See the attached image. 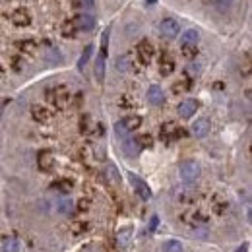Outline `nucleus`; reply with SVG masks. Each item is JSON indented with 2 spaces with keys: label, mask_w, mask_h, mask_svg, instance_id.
<instances>
[{
  "label": "nucleus",
  "mask_w": 252,
  "mask_h": 252,
  "mask_svg": "<svg viewBox=\"0 0 252 252\" xmlns=\"http://www.w3.org/2000/svg\"><path fill=\"white\" fill-rule=\"evenodd\" d=\"M181 32V28H179V22L177 20H173V18H163L161 22H159V35L161 37H165V39H175L177 35Z\"/></svg>",
  "instance_id": "nucleus-4"
},
{
  "label": "nucleus",
  "mask_w": 252,
  "mask_h": 252,
  "mask_svg": "<svg viewBox=\"0 0 252 252\" xmlns=\"http://www.w3.org/2000/svg\"><path fill=\"white\" fill-rule=\"evenodd\" d=\"M156 225H158V218H154V220H152V227H150V231H156Z\"/></svg>",
  "instance_id": "nucleus-31"
},
{
  "label": "nucleus",
  "mask_w": 252,
  "mask_h": 252,
  "mask_svg": "<svg viewBox=\"0 0 252 252\" xmlns=\"http://www.w3.org/2000/svg\"><path fill=\"white\" fill-rule=\"evenodd\" d=\"M161 74L163 76H169L173 70H175V63H173V59H169V57H163V61H161Z\"/></svg>",
  "instance_id": "nucleus-23"
},
{
  "label": "nucleus",
  "mask_w": 252,
  "mask_h": 252,
  "mask_svg": "<svg viewBox=\"0 0 252 252\" xmlns=\"http://www.w3.org/2000/svg\"><path fill=\"white\" fill-rule=\"evenodd\" d=\"M32 115H33V119H35L37 123H49V121L53 119L51 111H49L47 107H41V105H33Z\"/></svg>",
  "instance_id": "nucleus-15"
},
{
  "label": "nucleus",
  "mask_w": 252,
  "mask_h": 252,
  "mask_svg": "<svg viewBox=\"0 0 252 252\" xmlns=\"http://www.w3.org/2000/svg\"><path fill=\"white\" fill-rule=\"evenodd\" d=\"M61 32H63L64 37H76L78 35V30L74 28V24H72V20H68V22H64L63 28H61Z\"/></svg>",
  "instance_id": "nucleus-24"
},
{
  "label": "nucleus",
  "mask_w": 252,
  "mask_h": 252,
  "mask_svg": "<svg viewBox=\"0 0 252 252\" xmlns=\"http://www.w3.org/2000/svg\"><path fill=\"white\" fill-rule=\"evenodd\" d=\"M57 208H59V212H61V214L68 216V214H72V212H74V202H72V198L64 196V198H61V200H59Z\"/></svg>",
  "instance_id": "nucleus-19"
},
{
  "label": "nucleus",
  "mask_w": 252,
  "mask_h": 252,
  "mask_svg": "<svg viewBox=\"0 0 252 252\" xmlns=\"http://www.w3.org/2000/svg\"><path fill=\"white\" fill-rule=\"evenodd\" d=\"M214 8L220 10V12H227L231 6H233V0H212Z\"/></svg>",
  "instance_id": "nucleus-25"
},
{
  "label": "nucleus",
  "mask_w": 252,
  "mask_h": 252,
  "mask_svg": "<svg viewBox=\"0 0 252 252\" xmlns=\"http://www.w3.org/2000/svg\"><path fill=\"white\" fill-rule=\"evenodd\" d=\"M237 252H247V247L243 245V247H241V249H239V251H237Z\"/></svg>",
  "instance_id": "nucleus-32"
},
{
  "label": "nucleus",
  "mask_w": 252,
  "mask_h": 252,
  "mask_svg": "<svg viewBox=\"0 0 252 252\" xmlns=\"http://www.w3.org/2000/svg\"><path fill=\"white\" fill-rule=\"evenodd\" d=\"M72 6L76 8V10H80V12H92L95 8V0H72Z\"/></svg>",
  "instance_id": "nucleus-21"
},
{
  "label": "nucleus",
  "mask_w": 252,
  "mask_h": 252,
  "mask_svg": "<svg viewBox=\"0 0 252 252\" xmlns=\"http://www.w3.org/2000/svg\"><path fill=\"white\" fill-rule=\"evenodd\" d=\"M0 249H2V252H18L20 251V243H18V239H14V237H6V239L0 243Z\"/></svg>",
  "instance_id": "nucleus-18"
},
{
  "label": "nucleus",
  "mask_w": 252,
  "mask_h": 252,
  "mask_svg": "<svg viewBox=\"0 0 252 252\" xmlns=\"http://www.w3.org/2000/svg\"><path fill=\"white\" fill-rule=\"evenodd\" d=\"M140 125H142V119H140V117H136V115H130V117H125L121 123H117L115 130H117V134H119V136H123V138H125L126 134H130V132L138 130Z\"/></svg>",
  "instance_id": "nucleus-3"
},
{
  "label": "nucleus",
  "mask_w": 252,
  "mask_h": 252,
  "mask_svg": "<svg viewBox=\"0 0 252 252\" xmlns=\"http://www.w3.org/2000/svg\"><path fill=\"white\" fill-rule=\"evenodd\" d=\"M53 189L61 190V192L66 194V192H70V190H72V183H70V181H59L57 185H53Z\"/></svg>",
  "instance_id": "nucleus-27"
},
{
  "label": "nucleus",
  "mask_w": 252,
  "mask_h": 252,
  "mask_svg": "<svg viewBox=\"0 0 252 252\" xmlns=\"http://www.w3.org/2000/svg\"><path fill=\"white\" fill-rule=\"evenodd\" d=\"M92 57H94V45H88V47L84 49V53H82L80 61H78V70H80V72H84V70H86V66H88V63L92 61Z\"/></svg>",
  "instance_id": "nucleus-17"
},
{
  "label": "nucleus",
  "mask_w": 252,
  "mask_h": 252,
  "mask_svg": "<svg viewBox=\"0 0 252 252\" xmlns=\"http://www.w3.org/2000/svg\"><path fill=\"white\" fill-rule=\"evenodd\" d=\"M183 128L175 125V123H167V125L161 126V138L163 140H177V138H183Z\"/></svg>",
  "instance_id": "nucleus-11"
},
{
  "label": "nucleus",
  "mask_w": 252,
  "mask_h": 252,
  "mask_svg": "<svg viewBox=\"0 0 252 252\" xmlns=\"http://www.w3.org/2000/svg\"><path fill=\"white\" fill-rule=\"evenodd\" d=\"M105 177H107V181L111 185H119L121 183V175H119V171H117L115 165H107L105 167Z\"/></svg>",
  "instance_id": "nucleus-20"
},
{
  "label": "nucleus",
  "mask_w": 252,
  "mask_h": 252,
  "mask_svg": "<svg viewBox=\"0 0 252 252\" xmlns=\"http://www.w3.org/2000/svg\"><path fill=\"white\" fill-rule=\"evenodd\" d=\"M128 243H130V229H125V231L119 233V245L121 247H128Z\"/></svg>",
  "instance_id": "nucleus-28"
},
{
  "label": "nucleus",
  "mask_w": 252,
  "mask_h": 252,
  "mask_svg": "<svg viewBox=\"0 0 252 252\" xmlns=\"http://www.w3.org/2000/svg\"><path fill=\"white\" fill-rule=\"evenodd\" d=\"M0 115H2V109H0Z\"/></svg>",
  "instance_id": "nucleus-34"
},
{
  "label": "nucleus",
  "mask_w": 252,
  "mask_h": 252,
  "mask_svg": "<svg viewBox=\"0 0 252 252\" xmlns=\"http://www.w3.org/2000/svg\"><path fill=\"white\" fill-rule=\"evenodd\" d=\"M0 76H2V68H0Z\"/></svg>",
  "instance_id": "nucleus-33"
},
{
  "label": "nucleus",
  "mask_w": 252,
  "mask_h": 252,
  "mask_svg": "<svg viewBox=\"0 0 252 252\" xmlns=\"http://www.w3.org/2000/svg\"><path fill=\"white\" fill-rule=\"evenodd\" d=\"M198 39H200V33L196 32V30H187V32L181 35V47H183V51L196 49Z\"/></svg>",
  "instance_id": "nucleus-9"
},
{
  "label": "nucleus",
  "mask_w": 252,
  "mask_h": 252,
  "mask_svg": "<svg viewBox=\"0 0 252 252\" xmlns=\"http://www.w3.org/2000/svg\"><path fill=\"white\" fill-rule=\"evenodd\" d=\"M37 161H39V169H43V171H53L55 169V156L51 152H41Z\"/></svg>",
  "instance_id": "nucleus-16"
},
{
  "label": "nucleus",
  "mask_w": 252,
  "mask_h": 252,
  "mask_svg": "<svg viewBox=\"0 0 252 252\" xmlns=\"http://www.w3.org/2000/svg\"><path fill=\"white\" fill-rule=\"evenodd\" d=\"M117 68H121L123 72L130 70V57L126 55V57H123V59H119V61H117Z\"/></svg>",
  "instance_id": "nucleus-29"
},
{
  "label": "nucleus",
  "mask_w": 252,
  "mask_h": 252,
  "mask_svg": "<svg viewBox=\"0 0 252 252\" xmlns=\"http://www.w3.org/2000/svg\"><path fill=\"white\" fill-rule=\"evenodd\" d=\"M179 175H181V179H183L185 183L192 185V183H196L198 177H200V165H198L196 161H192V159H187V161L181 163Z\"/></svg>",
  "instance_id": "nucleus-1"
},
{
  "label": "nucleus",
  "mask_w": 252,
  "mask_h": 252,
  "mask_svg": "<svg viewBox=\"0 0 252 252\" xmlns=\"http://www.w3.org/2000/svg\"><path fill=\"white\" fill-rule=\"evenodd\" d=\"M47 99H49V103H53L55 107L64 109V107L68 105V101H70V94H68V90H66L64 86H55V88H49V90H47Z\"/></svg>",
  "instance_id": "nucleus-2"
},
{
  "label": "nucleus",
  "mask_w": 252,
  "mask_h": 252,
  "mask_svg": "<svg viewBox=\"0 0 252 252\" xmlns=\"http://www.w3.org/2000/svg\"><path fill=\"white\" fill-rule=\"evenodd\" d=\"M198 101L196 99H185L181 105H179V115L183 117V119H190V117H194L196 115V111H198Z\"/></svg>",
  "instance_id": "nucleus-10"
},
{
  "label": "nucleus",
  "mask_w": 252,
  "mask_h": 252,
  "mask_svg": "<svg viewBox=\"0 0 252 252\" xmlns=\"http://www.w3.org/2000/svg\"><path fill=\"white\" fill-rule=\"evenodd\" d=\"M128 179H130V185H132V189L136 190V194L142 198V200H150L152 198V190L148 187V183L146 181H142L138 175H128Z\"/></svg>",
  "instance_id": "nucleus-6"
},
{
  "label": "nucleus",
  "mask_w": 252,
  "mask_h": 252,
  "mask_svg": "<svg viewBox=\"0 0 252 252\" xmlns=\"http://www.w3.org/2000/svg\"><path fill=\"white\" fill-rule=\"evenodd\" d=\"M10 22L18 28H28L32 24V14L26 10V8H16L12 14H10Z\"/></svg>",
  "instance_id": "nucleus-7"
},
{
  "label": "nucleus",
  "mask_w": 252,
  "mask_h": 252,
  "mask_svg": "<svg viewBox=\"0 0 252 252\" xmlns=\"http://www.w3.org/2000/svg\"><path fill=\"white\" fill-rule=\"evenodd\" d=\"M140 150H142V148H140V144H138L134 138H132V140H126L125 142V152H126V156H128V158H136V156L140 154Z\"/></svg>",
  "instance_id": "nucleus-22"
},
{
  "label": "nucleus",
  "mask_w": 252,
  "mask_h": 252,
  "mask_svg": "<svg viewBox=\"0 0 252 252\" xmlns=\"http://www.w3.org/2000/svg\"><path fill=\"white\" fill-rule=\"evenodd\" d=\"M105 66H107V53H101V51H99V55H97V59H95V66H94L95 80H97L99 84H103V80H105Z\"/></svg>",
  "instance_id": "nucleus-12"
},
{
  "label": "nucleus",
  "mask_w": 252,
  "mask_h": 252,
  "mask_svg": "<svg viewBox=\"0 0 252 252\" xmlns=\"http://www.w3.org/2000/svg\"><path fill=\"white\" fill-rule=\"evenodd\" d=\"M72 24H74V28L80 32H92L95 28V18L92 14H88V12H80L76 18H72Z\"/></svg>",
  "instance_id": "nucleus-5"
},
{
  "label": "nucleus",
  "mask_w": 252,
  "mask_h": 252,
  "mask_svg": "<svg viewBox=\"0 0 252 252\" xmlns=\"http://www.w3.org/2000/svg\"><path fill=\"white\" fill-rule=\"evenodd\" d=\"M165 252H183L181 241H169V243L165 245Z\"/></svg>",
  "instance_id": "nucleus-26"
},
{
  "label": "nucleus",
  "mask_w": 252,
  "mask_h": 252,
  "mask_svg": "<svg viewBox=\"0 0 252 252\" xmlns=\"http://www.w3.org/2000/svg\"><path fill=\"white\" fill-rule=\"evenodd\" d=\"M148 101H150V105L161 107V105L165 103V94H163V90H161L159 86H152V88L148 90Z\"/></svg>",
  "instance_id": "nucleus-14"
},
{
  "label": "nucleus",
  "mask_w": 252,
  "mask_h": 252,
  "mask_svg": "<svg viewBox=\"0 0 252 252\" xmlns=\"http://www.w3.org/2000/svg\"><path fill=\"white\" fill-rule=\"evenodd\" d=\"M136 142L140 144V148H150V146H152V138H150L148 134H144V136H138V138H136Z\"/></svg>",
  "instance_id": "nucleus-30"
},
{
  "label": "nucleus",
  "mask_w": 252,
  "mask_h": 252,
  "mask_svg": "<svg viewBox=\"0 0 252 252\" xmlns=\"http://www.w3.org/2000/svg\"><path fill=\"white\" fill-rule=\"evenodd\" d=\"M136 55H138L140 63L148 64L152 59H154V45H152L148 39L140 41V43H138V47H136Z\"/></svg>",
  "instance_id": "nucleus-8"
},
{
  "label": "nucleus",
  "mask_w": 252,
  "mask_h": 252,
  "mask_svg": "<svg viewBox=\"0 0 252 252\" xmlns=\"http://www.w3.org/2000/svg\"><path fill=\"white\" fill-rule=\"evenodd\" d=\"M210 130H212V125H210L208 119H198V121L192 125V134H194L196 138H204V136H208Z\"/></svg>",
  "instance_id": "nucleus-13"
}]
</instances>
